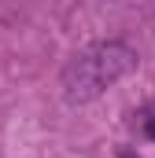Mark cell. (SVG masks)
Segmentation results:
<instances>
[{"mask_svg":"<svg viewBox=\"0 0 155 158\" xmlns=\"http://www.w3.org/2000/svg\"><path fill=\"white\" fill-rule=\"evenodd\" d=\"M137 52L122 40H104L89 52H81L70 59V66L63 70V96L67 103H89L96 99L104 88L118 85L137 70Z\"/></svg>","mask_w":155,"mask_h":158,"instance_id":"cell-1","label":"cell"},{"mask_svg":"<svg viewBox=\"0 0 155 158\" xmlns=\"http://www.w3.org/2000/svg\"><path fill=\"white\" fill-rule=\"evenodd\" d=\"M144 132H148V136H152V140H155V114H152V118H148V121H144Z\"/></svg>","mask_w":155,"mask_h":158,"instance_id":"cell-2","label":"cell"}]
</instances>
